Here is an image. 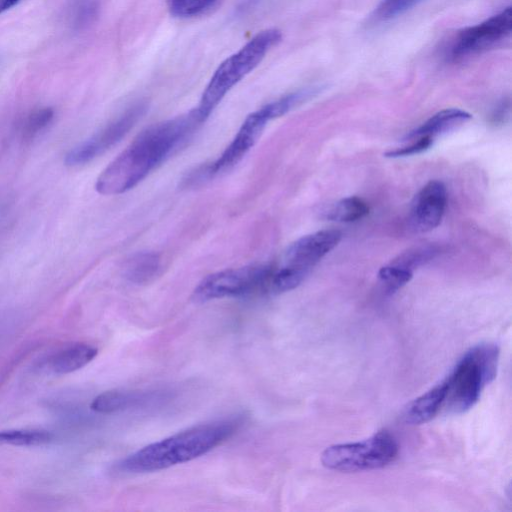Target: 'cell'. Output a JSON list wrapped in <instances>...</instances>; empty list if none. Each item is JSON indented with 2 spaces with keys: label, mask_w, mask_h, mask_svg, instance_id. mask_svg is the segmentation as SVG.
I'll use <instances>...</instances> for the list:
<instances>
[{
  "label": "cell",
  "mask_w": 512,
  "mask_h": 512,
  "mask_svg": "<svg viewBox=\"0 0 512 512\" xmlns=\"http://www.w3.org/2000/svg\"><path fill=\"white\" fill-rule=\"evenodd\" d=\"M369 213V206L359 197H347L339 200L326 212V218L337 222H355Z\"/></svg>",
  "instance_id": "cell-17"
},
{
  "label": "cell",
  "mask_w": 512,
  "mask_h": 512,
  "mask_svg": "<svg viewBox=\"0 0 512 512\" xmlns=\"http://www.w3.org/2000/svg\"><path fill=\"white\" fill-rule=\"evenodd\" d=\"M54 435L41 429H13L0 431V444L13 446H39L50 443Z\"/></svg>",
  "instance_id": "cell-18"
},
{
  "label": "cell",
  "mask_w": 512,
  "mask_h": 512,
  "mask_svg": "<svg viewBox=\"0 0 512 512\" xmlns=\"http://www.w3.org/2000/svg\"><path fill=\"white\" fill-rule=\"evenodd\" d=\"M96 10L94 0H81L75 8V20L78 24L89 22L95 16Z\"/></svg>",
  "instance_id": "cell-24"
},
{
  "label": "cell",
  "mask_w": 512,
  "mask_h": 512,
  "mask_svg": "<svg viewBox=\"0 0 512 512\" xmlns=\"http://www.w3.org/2000/svg\"><path fill=\"white\" fill-rule=\"evenodd\" d=\"M447 383L443 381L408 404L403 413L407 424L419 425L430 421L444 404Z\"/></svg>",
  "instance_id": "cell-13"
},
{
  "label": "cell",
  "mask_w": 512,
  "mask_h": 512,
  "mask_svg": "<svg viewBox=\"0 0 512 512\" xmlns=\"http://www.w3.org/2000/svg\"><path fill=\"white\" fill-rule=\"evenodd\" d=\"M201 123L193 109L148 127L101 172L95 190L101 195H119L132 189L180 147Z\"/></svg>",
  "instance_id": "cell-1"
},
{
  "label": "cell",
  "mask_w": 512,
  "mask_h": 512,
  "mask_svg": "<svg viewBox=\"0 0 512 512\" xmlns=\"http://www.w3.org/2000/svg\"><path fill=\"white\" fill-rule=\"evenodd\" d=\"M447 191L441 181L431 180L415 195L410 209V224L418 232L436 228L444 215Z\"/></svg>",
  "instance_id": "cell-10"
},
{
  "label": "cell",
  "mask_w": 512,
  "mask_h": 512,
  "mask_svg": "<svg viewBox=\"0 0 512 512\" xmlns=\"http://www.w3.org/2000/svg\"><path fill=\"white\" fill-rule=\"evenodd\" d=\"M282 38L278 29L270 28L253 36L238 51L217 67L205 87L196 111L204 122L226 94L252 72Z\"/></svg>",
  "instance_id": "cell-3"
},
{
  "label": "cell",
  "mask_w": 512,
  "mask_h": 512,
  "mask_svg": "<svg viewBox=\"0 0 512 512\" xmlns=\"http://www.w3.org/2000/svg\"><path fill=\"white\" fill-rule=\"evenodd\" d=\"M54 110L51 107H40L26 115L21 124L24 139L31 140L44 131L53 121Z\"/></svg>",
  "instance_id": "cell-19"
},
{
  "label": "cell",
  "mask_w": 512,
  "mask_h": 512,
  "mask_svg": "<svg viewBox=\"0 0 512 512\" xmlns=\"http://www.w3.org/2000/svg\"><path fill=\"white\" fill-rule=\"evenodd\" d=\"M273 269L270 264H255L212 273L199 282L192 298L203 303L226 297L270 294Z\"/></svg>",
  "instance_id": "cell-5"
},
{
  "label": "cell",
  "mask_w": 512,
  "mask_h": 512,
  "mask_svg": "<svg viewBox=\"0 0 512 512\" xmlns=\"http://www.w3.org/2000/svg\"><path fill=\"white\" fill-rule=\"evenodd\" d=\"M219 0H166L169 13L177 18H192L205 14Z\"/></svg>",
  "instance_id": "cell-20"
},
{
  "label": "cell",
  "mask_w": 512,
  "mask_h": 512,
  "mask_svg": "<svg viewBox=\"0 0 512 512\" xmlns=\"http://www.w3.org/2000/svg\"><path fill=\"white\" fill-rule=\"evenodd\" d=\"M97 353V348L90 344L75 343L54 354L48 361V366L55 374L72 373L90 363Z\"/></svg>",
  "instance_id": "cell-14"
},
{
  "label": "cell",
  "mask_w": 512,
  "mask_h": 512,
  "mask_svg": "<svg viewBox=\"0 0 512 512\" xmlns=\"http://www.w3.org/2000/svg\"><path fill=\"white\" fill-rule=\"evenodd\" d=\"M269 121L271 118L264 106L249 114L223 153L214 162L193 172L190 180L203 181L234 167L254 146Z\"/></svg>",
  "instance_id": "cell-9"
},
{
  "label": "cell",
  "mask_w": 512,
  "mask_h": 512,
  "mask_svg": "<svg viewBox=\"0 0 512 512\" xmlns=\"http://www.w3.org/2000/svg\"><path fill=\"white\" fill-rule=\"evenodd\" d=\"M511 31V7H506L483 22L458 32L447 48L446 57L458 62L490 51L509 40Z\"/></svg>",
  "instance_id": "cell-7"
},
{
  "label": "cell",
  "mask_w": 512,
  "mask_h": 512,
  "mask_svg": "<svg viewBox=\"0 0 512 512\" xmlns=\"http://www.w3.org/2000/svg\"><path fill=\"white\" fill-rule=\"evenodd\" d=\"M161 398L162 393L155 391L110 390L97 395L90 408L96 413L111 414L141 407Z\"/></svg>",
  "instance_id": "cell-12"
},
{
  "label": "cell",
  "mask_w": 512,
  "mask_h": 512,
  "mask_svg": "<svg viewBox=\"0 0 512 512\" xmlns=\"http://www.w3.org/2000/svg\"><path fill=\"white\" fill-rule=\"evenodd\" d=\"M240 425L236 418L191 427L137 450L119 462L118 468L126 473H146L191 461L229 439Z\"/></svg>",
  "instance_id": "cell-2"
},
{
  "label": "cell",
  "mask_w": 512,
  "mask_h": 512,
  "mask_svg": "<svg viewBox=\"0 0 512 512\" xmlns=\"http://www.w3.org/2000/svg\"><path fill=\"white\" fill-rule=\"evenodd\" d=\"M470 118L471 115L464 110L457 108L444 109L434 114L417 129L411 131L407 135V139H416L422 136L434 138L465 123Z\"/></svg>",
  "instance_id": "cell-15"
},
{
  "label": "cell",
  "mask_w": 512,
  "mask_h": 512,
  "mask_svg": "<svg viewBox=\"0 0 512 512\" xmlns=\"http://www.w3.org/2000/svg\"><path fill=\"white\" fill-rule=\"evenodd\" d=\"M147 106L138 102L126 109L92 136L71 148L65 155V165H84L117 144L144 115Z\"/></svg>",
  "instance_id": "cell-8"
},
{
  "label": "cell",
  "mask_w": 512,
  "mask_h": 512,
  "mask_svg": "<svg viewBox=\"0 0 512 512\" xmlns=\"http://www.w3.org/2000/svg\"><path fill=\"white\" fill-rule=\"evenodd\" d=\"M160 268V258L153 252H139L125 263V277L133 283L142 284L152 280Z\"/></svg>",
  "instance_id": "cell-16"
},
{
  "label": "cell",
  "mask_w": 512,
  "mask_h": 512,
  "mask_svg": "<svg viewBox=\"0 0 512 512\" xmlns=\"http://www.w3.org/2000/svg\"><path fill=\"white\" fill-rule=\"evenodd\" d=\"M412 276L411 269L401 264L384 266L378 272L379 280L390 293L407 284Z\"/></svg>",
  "instance_id": "cell-21"
},
{
  "label": "cell",
  "mask_w": 512,
  "mask_h": 512,
  "mask_svg": "<svg viewBox=\"0 0 512 512\" xmlns=\"http://www.w3.org/2000/svg\"><path fill=\"white\" fill-rule=\"evenodd\" d=\"M499 357L494 344H481L470 349L457 363L446 381L444 403L456 413L473 407L479 400L484 386L496 376Z\"/></svg>",
  "instance_id": "cell-4"
},
{
  "label": "cell",
  "mask_w": 512,
  "mask_h": 512,
  "mask_svg": "<svg viewBox=\"0 0 512 512\" xmlns=\"http://www.w3.org/2000/svg\"><path fill=\"white\" fill-rule=\"evenodd\" d=\"M421 0H382L376 7L373 18L377 21H386L395 18L411 9Z\"/></svg>",
  "instance_id": "cell-22"
},
{
  "label": "cell",
  "mask_w": 512,
  "mask_h": 512,
  "mask_svg": "<svg viewBox=\"0 0 512 512\" xmlns=\"http://www.w3.org/2000/svg\"><path fill=\"white\" fill-rule=\"evenodd\" d=\"M22 0H0V14L11 9Z\"/></svg>",
  "instance_id": "cell-25"
},
{
  "label": "cell",
  "mask_w": 512,
  "mask_h": 512,
  "mask_svg": "<svg viewBox=\"0 0 512 512\" xmlns=\"http://www.w3.org/2000/svg\"><path fill=\"white\" fill-rule=\"evenodd\" d=\"M414 140L415 141L408 146L386 152L385 156L394 158L421 153L427 150L433 142V138L429 136H422Z\"/></svg>",
  "instance_id": "cell-23"
},
{
  "label": "cell",
  "mask_w": 512,
  "mask_h": 512,
  "mask_svg": "<svg viewBox=\"0 0 512 512\" xmlns=\"http://www.w3.org/2000/svg\"><path fill=\"white\" fill-rule=\"evenodd\" d=\"M398 444L388 432H378L372 437L355 443L327 447L321 462L328 469L357 472L382 468L397 457Z\"/></svg>",
  "instance_id": "cell-6"
},
{
  "label": "cell",
  "mask_w": 512,
  "mask_h": 512,
  "mask_svg": "<svg viewBox=\"0 0 512 512\" xmlns=\"http://www.w3.org/2000/svg\"><path fill=\"white\" fill-rule=\"evenodd\" d=\"M342 234L338 230H322L301 237L286 250L282 264L309 270L337 246Z\"/></svg>",
  "instance_id": "cell-11"
}]
</instances>
